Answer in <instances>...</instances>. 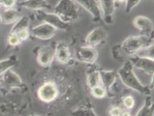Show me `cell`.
<instances>
[{
    "label": "cell",
    "instance_id": "cell-27",
    "mask_svg": "<svg viewBox=\"0 0 154 116\" xmlns=\"http://www.w3.org/2000/svg\"><path fill=\"white\" fill-rule=\"evenodd\" d=\"M140 2V1H139V0H129V1H125V4H126L125 12L126 13H129L137 5L139 4Z\"/></svg>",
    "mask_w": 154,
    "mask_h": 116
},
{
    "label": "cell",
    "instance_id": "cell-14",
    "mask_svg": "<svg viewBox=\"0 0 154 116\" xmlns=\"http://www.w3.org/2000/svg\"><path fill=\"white\" fill-rule=\"evenodd\" d=\"M54 58V49L51 48L50 46H46L39 50L37 61L40 65L47 67L52 63Z\"/></svg>",
    "mask_w": 154,
    "mask_h": 116
},
{
    "label": "cell",
    "instance_id": "cell-26",
    "mask_svg": "<svg viewBox=\"0 0 154 116\" xmlns=\"http://www.w3.org/2000/svg\"><path fill=\"white\" fill-rule=\"evenodd\" d=\"M21 41L19 40V37L17 36V34H11L8 37V43L10 46H19L20 44Z\"/></svg>",
    "mask_w": 154,
    "mask_h": 116
},
{
    "label": "cell",
    "instance_id": "cell-10",
    "mask_svg": "<svg viewBox=\"0 0 154 116\" xmlns=\"http://www.w3.org/2000/svg\"><path fill=\"white\" fill-rule=\"evenodd\" d=\"M134 25L142 33V35L151 36L153 31V23L149 18L145 16H137L134 19Z\"/></svg>",
    "mask_w": 154,
    "mask_h": 116
},
{
    "label": "cell",
    "instance_id": "cell-20",
    "mask_svg": "<svg viewBox=\"0 0 154 116\" xmlns=\"http://www.w3.org/2000/svg\"><path fill=\"white\" fill-rule=\"evenodd\" d=\"M26 8L34 10H43V9L49 7V5L46 1H42V0H32V1H26L23 3H21Z\"/></svg>",
    "mask_w": 154,
    "mask_h": 116
},
{
    "label": "cell",
    "instance_id": "cell-6",
    "mask_svg": "<svg viewBox=\"0 0 154 116\" xmlns=\"http://www.w3.org/2000/svg\"><path fill=\"white\" fill-rule=\"evenodd\" d=\"M98 53L94 47L80 46L76 50V57L78 61L87 64H94L96 61Z\"/></svg>",
    "mask_w": 154,
    "mask_h": 116
},
{
    "label": "cell",
    "instance_id": "cell-3",
    "mask_svg": "<svg viewBox=\"0 0 154 116\" xmlns=\"http://www.w3.org/2000/svg\"><path fill=\"white\" fill-rule=\"evenodd\" d=\"M54 14H57L63 22L69 23L78 19L79 17V10L77 3L74 1L62 0L59 1L54 8Z\"/></svg>",
    "mask_w": 154,
    "mask_h": 116
},
{
    "label": "cell",
    "instance_id": "cell-11",
    "mask_svg": "<svg viewBox=\"0 0 154 116\" xmlns=\"http://www.w3.org/2000/svg\"><path fill=\"white\" fill-rule=\"evenodd\" d=\"M107 37V33L103 28L98 27L93 30L90 34H88L85 39V42L88 46L94 47L102 43Z\"/></svg>",
    "mask_w": 154,
    "mask_h": 116
},
{
    "label": "cell",
    "instance_id": "cell-9",
    "mask_svg": "<svg viewBox=\"0 0 154 116\" xmlns=\"http://www.w3.org/2000/svg\"><path fill=\"white\" fill-rule=\"evenodd\" d=\"M77 4L85 8L88 12H90L92 14L95 20H100L102 18L101 14V5L100 1H94V0H78L76 1Z\"/></svg>",
    "mask_w": 154,
    "mask_h": 116
},
{
    "label": "cell",
    "instance_id": "cell-13",
    "mask_svg": "<svg viewBox=\"0 0 154 116\" xmlns=\"http://www.w3.org/2000/svg\"><path fill=\"white\" fill-rule=\"evenodd\" d=\"M102 18L107 24L113 23V15L115 12V1L103 0L100 1Z\"/></svg>",
    "mask_w": 154,
    "mask_h": 116
},
{
    "label": "cell",
    "instance_id": "cell-24",
    "mask_svg": "<svg viewBox=\"0 0 154 116\" xmlns=\"http://www.w3.org/2000/svg\"><path fill=\"white\" fill-rule=\"evenodd\" d=\"M91 93L95 98L102 99L106 96L107 91L101 85H99V86L95 87V88L91 89Z\"/></svg>",
    "mask_w": 154,
    "mask_h": 116
},
{
    "label": "cell",
    "instance_id": "cell-5",
    "mask_svg": "<svg viewBox=\"0 0 154 116\" xmlns=\"http://www.w3.org/2000/svg\"><path fill=\"white\" fill-rule=\"evenodd\" d=\"M38 98L45 103H51L58 96V87L53 82L44 83L38 90Z\"/></svg>",
    "mask_w": 154,
    "mask_h": 116
},
{
    "label": "cell",
    "instance_id": "cell-34",
    "mask_svg": "<svg viewBox=\"0 0 154 116\" xmlns=\"http://www.w3.org/2000/svg\"><path fill=\"white\" fill-rule=\"evenodd\" d=\"M0 22H1V18H0Z\"/></svg>",
    "mask_w": 154,
    "mask_h": 116
},
{
    "label": "cell",
    "instance_id": "cell-33",
    "mask_svg": "<svg viewBox=\"0 0 154 116\" xmlns=\"http://www.w3.org/2000/svg\"><path fill=\"white\" fill-rule=\"evenodd\" d=\"M30 116H38V115H31Z\"/></svg>",
    "mask_w": 154,
    "mask_h": 116
},
{
    "label": "cell",
    "instance_id": "cell-28",
    "mask_svg": "<svg viewBox=\"0 0 154 116\" xmlns=\"http://www.w3.org/2000/svg\"><path fill=\"white\" fill-rule=\"evenodd\" d=\"M15 34H17V36L19 37V40H20L21 41H26V40L29 37V36H30V32H29L28 29H26V30H20L19 32H18Z\"/></svg>",
    "mask_w": 154,
    "mask_h": 116
},
{
    "label": "cell",
    "instance_id": "cell-30",
    "mask_svg": "<svg viewBox=\"0 0 154 116\" xmlns=\"http://www.w3.org/2000/svg\"><path fill=\"white\" fill-rule=\"evenodd\" d=\"M122 113V109L118 107H113L109 110V115L110 116H121Z\"/></svg>",
    "mask_w": 154,
    "mask_h": 116
},
{
    "label": "cell",
    "instance_id": "cell-35",
    "mask_svg": "<svg viewBox=\"0 0 154 116\" xmlns=\"http://www.w3.org/2000/svg\"><path fill=\"white\" fill-rule=\"evenodd\" d=\"M0 7H1V5H0Z\"/></svg>",
    "mask_w": 154,
    "mask_h": 116
},
{
    "label": "cell",
    "instance_id": "cell-17",
    "mask_svg": "<svg viewBox=\"0 0 154 116\" xmlns=\"http://www.w3.org/2000/svg\"><path fill=\"white\" fill-rule=\"evenodd\" d=\"M1 22L6 25H9L12 23H15L19 19V13L17 10L11 8V9H6L0 14Z\"/></svg>",
    "mask_w": 154,
    "mask_h": 116
},
{
    "label": "cell",
    "instance_id": "cell-12",
    "mask_svg": "<svg viewBox=\"0 0 154 116\" xmlns=\"http://www.w3.org/2000/svg\"><path fill=\"white\" fill-rule=\"evenodd\" d=\"M54 57L58 62L62 64H66L71 59V52L64 41H60L57 44L54 49Z\"/></svg>",
    "mask_w": 154,
    "mask_h": 116
},
{
    "label": "cell",
    "instance_id": "cell-15",
    "mask_svg": "<svg viewBox=\"0 0 154 116\" xmlns=\"http://www.w3.org/2000/svg\"><path fill=\"white\" fill-rule=\"evenodd\" d=\"M2 81L6 84V86L9 88H20L23 85V82L17 73L9 69L2 76Z\"/></svg>",
    "mask_w": 154,
    "mask_h": 116
},
{
    "label": "cell",
    "instance_id": "cell-8",
    "mask_svg": "<svg viewBox=\"0 0 154 116\" xmlns=\"http://www.w3.org/2000/svg\"><path fill=\"white\" fill-rule=\"evenodd\" d=\"M56 31L57 30L55 28L45 22L35 26L31 30L33 35L41 40H49L52 38L55 35Z\"/></svg>",
    "mask_w": 154,
    "mask_h": 116
},
{
    "label": "cell",
    "instance_id": "cell-18",
    "mask_svg": "<svg viewBox=\"0 0 154 116\" xmlns=\"http://www.w3.org/2000/svg\"><path fill=\"white\" fill-rule=\"evenodd\" d=\"M88 87L90 89L94 88L95 87L101 85V76L100 71L97 68H90L87 73V78H86Z\"/></svg>",
    "mask_w": 154,
    "mask_h": 116
},
{
    "label": "cell",
    "instance_id": "cell-19",
    "mask_svg": "<svg viewBox=\"0 0 154 116\" xmlns=\"http://www.w3.org/2000/svg\"><path fill=\"white\" fill-rule=\"evenodd\" d=\"M18 61H19V60L14 55L11 56L7 59L0 61V76L3 75L7 71L15 66L18 64Z\"/></svg>",
    "mask_w": 154,
    "mask_h": 116
},
{
    "label": "cell",
    "instance_id": "cell-29",
    "mask_svg": "<svg viewBox=\"0 0 154 116\" xmlns=\"http://www.w3.org/2000/svg\"><path fill=\"white\" fill-rule=\"evenodd\" d=\"M16 3V1L13 0H4V1H0L1 7H5L6 9H11Z\"/></svg>",
    "mask_w": 154,
    "mask_h": 116
},
{
    "label": "cell",
    "instance_id": "cell-1",
    "mask_svg": "<svg viewBox=\"0 0 154 116\" xmlns=\"http://www.w3.org/2000/svg\"><path fill=\"white\" fill-rule=\"evenodd\" d=\"M118 76L122 83L129 88L146 96H149L151 93L149 88L144 85L138 79L134 73V68L130 61L125 62L123 66L118 70Z\"/></svg>",
    "mask_w": 154,
    "mask_h": 116
},
{
    "label": "cell",
    "instance_id": "cell-31",
    "mask_svg": "<svg viewBox=\"0 0 154 116\" xmlns=\"http://www.w3.org/2000/svg\"><path fill=\"white\" fill-rule=\"evenodd\" d=\"M121 116H132V115H131V114L129 113V112H122V115H121Z\"/></svg>",
    "mask_w": 154,
    "mask_h": 116
},
{
    "label": "cell",
    "instance_id": "cell-32",
    "mask_svg": "<svg viewBox=\"0 0 154 116\" xmlns=\"http://www.w3.org/2000/svg\"><path fill=\"white\" fill-rule=\"evenodd\" d=\"M2 81V76H0V84H1Z\"/></svg>",
    "mask_w": 154,
    "mask_h": 116
},
{
    "label": "cell",
    "instance_id": "cell-25",
    "mask_svg": "<svg viewBox=\"0 0 154 116\" xmlns=\"http://www.w3.org/2000/svg\"><path fill=\"white\" fill-rule=\"evenodd\" d=\"M123 105L126 109H132L135 105V100L133 98V96H128L126 97H125L124 100H123Z\"/></svg>",
    "mask_w": 154,
    "mask_h": 116
},
{
    "label": "cell",
    "instance_id": "cell-16",
    "mask_svg": "<svg viewBox=\"0 0 154 116\" xmlns=\"http://www.w3.org/2000/svg\"><path fill=\"white\" fill-rule=\"evenodd\" d=\"M101 76V84L106 91L113 87L116 81L117 73L114 71H100Z\"/></svg>",
    "mask_w": 154,
    "mask_h": 116
},
{
    "label": "cell",
    "instance_id": "cell-2",
    "mask_svg": "<svg viewBox=\"0 0 154 116\" xmlns=\"http://www.w3.org/2000/svg\"><path fill=\"white\" fill-rule=\"evenodd\" d=\"M153 45L152 37L146 35L130 36L127 37L121 46V49L127 55L134 56L137 54L140 50Z\"/></svg>",
    "mask_w": 154,
    "mask_h": 116
},
{
    "label": "cell",
    "instance_id": "cell-21",
    "mask_svg": "<svg viewBox=\"0 0 154 116\" xmlns=\"http://www.w3.org/2000/svg\"><path fill=\"white\" fill-rule=\"evenodd\" d=\"M153 103L150 96H148L143 105L136 116H153Z\"/></svg>",
    "mask_w": 154,
    "mask_h": 116
},
{
    "label": "cell",
    "instance_id": "cell-22",
    "mask_svg": "<svg viewBox=\"0 0 154 116\" xmlns=\"http://www.w3.org/2000/svg\"><path fill=\"white\" fill-rule=\"evenodd\" d=\"M29 26V19L26 17H23L19 18L16 22L14 23V25L11 29V34H17L20 30L28 29Z\"/></svg>",
    "mask_w": 154,
    "mask_h": 116
},
{
    "label": "cell",
    "instance_id": "cell-4",
    "mask_svg": "<svg viewBox=\"0 0 154 116\" xmlns=\"http://www.w3.org/2000/svg\"><path fill=\"white\" fill-rule=\"evenodd\" d=\"M36 16L38 19L42 21L45 23H47L49 25H52L56 30H67L69 27V23H66L59 18L55 14H51L44 10H38L36 11Z\"/></svg>",
    "mask_w": 154,
    "mask_h": 116
},
{
    "label": "cell",
    "instance_id": "cell-23",
    "mask_svg": "<svg viewBox=\"0 0 154 116\" xmlns=\"http://www.w3.org/2000/svg\"><path fill=\"white\" fill-rule=\"evenodd\" d=\"M72 116H97L94 110L90 108H82L74 111L71 113Z\"/></svg>",
    "mask_w": 154,
    "mask_h": 116
},
{
    "label": "cell",
    "instance_id": "cell-7",
    "mask_svg": "<svg viewBox=\"0 0 154 116\" xmlns=\"http://www.w3.org/2000/svg\"><path fill=\"white\" fill-rule=\"evenodd\" d=\"M134 68L140 69L147 74L152 76L153 75V59L147 57H139L137 55H134L131 60H129Z\"/></svg>",
    "mask_w": 154,
    "mask_h": 116
}]
</instances>
